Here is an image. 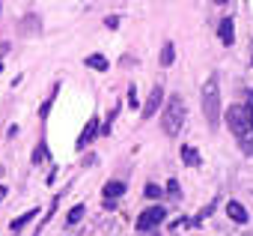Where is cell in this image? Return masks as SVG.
<instances>
[{"instance_id": "17", "label": "cell", "mask_w": 253, "mask_h": 236, "mask_svg": "<svg viewBox=\"0 0 253 236\" xmlns=\"http://www.w3.org/2000/svg\"><path fill=\"white\" fill-rule=\"evenodd\" d=\"M167 194H170V197H179V194H182V191H179V182H176V179H170V182H167Z\"/></svg>"}, {"instance_id": "13", "label": "cell", "mask_w": 253, "mask_h": 236, "mask_svg": "<svg viewBox=\"0 0 253 236\" xmlns=\"http://www.w3.org/2000/svg\"><path fill=\"white\" fill-rule=\"evenodd\" d=\"M158 60H161V66H173V60H176V45H173V42H164Z\"/></svg>"}, {"instance_id": "9", "label": "cell", "mask_w": 253, "mask_h": 236, "mask_svg": "<svg viewBox=\"0 0 253 236\" xmlns=\"http://www.w3.org/2000/svg\"><path fill=\"white\" fill-rule=\"evenodd\" d=\"M217 33H220V42H223V45H232V39H235V24H232V18H223L220 27H217Z\"/></svg>"}, {"instance_id": "4", "label": "cell", "mask_w": 253, "mask_h": 236, "mask_svg": "<svg viewBox=\"0 0 253 236\" xmlns=\"http://www.w3.org/2000/svg\"><path fill=\"white\" fill-rule=\"evenodd\" d=\"M164 218H167V209H164V206H149L146 212H140V218H137V230H152V227L164 224Z\"/></svg>"}, {"instance_id": "8", "label": "cell", "mask_w": 253, "mask_h": 236, "mask_svg": "<svg viewBox=\"0 0 253 236\" xmlns=\"http://www.w3.org/2000/svg\"><path fill=\"white\" fill-rule=\"evenodd\" d=\"M18 33H21V36H33V33H42V24H39V18H36V15H27V18L21 21Z\"/></svg>"}, {"instance_id": "20", "label": "cell", "mask_w": 253, "mask_h": 236, "mask_svg": "<svg viewBox=\"0 0 253 236\" xmlns=\"http://www.w3.org/2000/svg\"><path fill=\"white\" fill-rule=\"evenodd\" d=\"M128 105H131V108H137V87H131V90H128Z\"/></svg>"}, {"instance_id": "23", "label": "cell", "mask_w": 253, "mask_h": 236, "mask_svg": "<svg viewBox=\"0 0 253 236\" xmlns=\"http://www.w3.org/2000/svg\"><path fill=\"white\" fill-rule=\"evenodd\" d=\"M0 197H3V194H0Z\"/></svg>"}, {"instance_id": "6", "label": "cell", "mask_w": 253, "mask_h": 236, "mask_svg": "<svg viewBox=\"0 0 253 236\" xmlns=\"http://www.w3.org/2000/svg\"><path fill=\"white\" fill-rule=\"evenodd\" d=\"M98 129H101V126H98V117H92V120L84 126V132L78 135V144H75V147H78V150H86V147L92 144V138L98 135Z\"/></svg>"}, {"instance_id": "3", "label": "cell", "mask_w": 253, "mask_h": 236, "mask_svg": "<svg viewBox=\"0 0 253 236\" xmlns=\"http://www.w3.org/2000/svg\"><path fill=\"white\" fill-rule=\"evenodd\" d=\"M185 117H188L185 99H182V96H170V102H167V108H164V114H161V129H164V135L176 138V135L182 132V126H185Z\"/></svg>"}, {"instance_id": "14", "label": "cell", "mask_w": 253, "mask_h": 236, "mask_svg": "<svg viewBox=\"0 0 253 236\" xmlns=\"http://www.w3.org/2000/svg\"><path fill=\"white\" fill-rule=\"evenodd\" d=\"M84 63H86L89 69H95V72H107V60H104L101 54H89V57H86Z\"/></svg>"}, {"instance_id": "7", "label": "cell", "mask_w": 253, "mask_h": 236, "mask_svg": "<svg viewBox=\"0 0 253 236\" xmlns=\"http://www.w3.org/2000/svg\"><path fill=\"white\" fill-rule=\"evenodd\" d=\"M226 215H229L235 224H247V218H250V215H247V209H244L238 200H229V203H226Z\"/></svg>"}, {"instance_id": "19", "label": "cell", "mask_w": 253, "mask_h": 236, "mask_svg": "<svg viewBox=\"0 0 253 236\" xmlns=\"http://www.w3.org/2000/svg\"><path fill=\"white\" fill-rule=\"evenodd\" d=\"M146 197H161V188H158L155 182H149V185H146Z\"/></svg>"}, {"instance_id": "12", "label": "cell", "mask_w": 253, "mask_h": 236, "mask_svg": "<svg viewBox=\"0 0 253 236\" xmlns=\"http://www.w3.org/2000/svg\"><path fill=\"white\" fill-rule=\"evenodd\" d=\"M182 162H185L188 168H200V153H197L191 144H185V147H182Z\"/></svg>"}, {"instance_id": "18", "label": "cell", "mask_w": 253, "mask_h": 236, "mask_svg": "<svg viewBox=\"0 0 253 236\" xmlns=\"http://www.w3.org/2000/svg\"><path fill=\"white\" fill-rule=\"evenodd\" d=\"M214 206H217V203H214V200H211V203H209V206H206V209H203V212H200V215H197V221H203V218H209V215H211V212H214ZM197 221H194V224H197Z\"/></svg>"}, {"instance_id": "5", "label": "cell", "mask_w": 253, "mask_h": 236, "mask_svg": "<svg viewBox=\"0 0 253 236\" xmlns=\"http://www.w3.org/2000/svg\"><path fill=\"white\" fill-rule=\"evenodd\" d=\"M161 99H164V87H161V84H155V87H152V93H149V99H146V105H143V111H140L143 120H152V117L158 114Z\"/></svg>"}, {"instance_id": "2", "label": "cell", "mask_w": 253, "mask_h": 236, "mask_svg": "<svg viewBox=\"0 0 253 236\" xmlns=\"http://www.w3.org/2000/svg\"><path fill=\"white\" fill-rule=\"evenodd\" d=\"M203 117L211 132L220 126V81H217V75H211L203 87Z\"/></svg>"}, {"instance_id": "22", "label": "cell", "mask_w": 253, "mask_h": 236, "mask_svg": "<svg viewBox=\"0 0 253 236\" xmlns=\"http://www.w3.org/2000/svg\"><path fill=\"white\" fill-rule=\"evenodd\" d=\"M0 72H3V63H0Z\"/></svg>"}, {"instance_id": "15", "label": "cell", "mask_w": 253, "mask_h": 236, "mask_svg": "<svg viewBox=\"0 0 253 236\" xmlns=\"http://www.w3.org/2000/svg\"><path fill=\"white\" fill-rule=\"evenodd\" d=\"M45 159H48V147H45V144H42V141H39V147H36V150H33V165H42V162H45Z\"/></svg>"}, {"instance_id": "21", "label": "cell", "mask_w": 253, "mask_h": 236, "mask_svg": "<svg viewBox=\"0 0 253 236\" xmlns=\"http://www.w3.org/2000/svg\"><path fill=\"white\" fill-rule=\"evenodd\" d=\"M51 105H54V96H48V102L42 105V111H39V114H42V117H48V111H51Z\"/></svg>"}, {"instance_id": "16", "label": "cell", "mask_w": 253, "mask_h": 236, "mask_svg": "<svg viewBox=\"0 0 253 236\" xmlns=\"http://www.w3.org/2000/svg\"><path fill=\"white\" fill-rule=\"evenodd\" d=\"M81 218H84V206L78 203V206H72V209H69V215H66V221H69V224H78Z\"/></svg>"}, {"instance_id": "11", "label": "cell", "mask_w": 253, "mask_h": 236, "mask_svg": "<svg viewBox=\"0 0 253 236\" xmlns=\"http://www.w3.org/2000/svg\"><path fill=\"white\" fill-rule=\"evenodd\" d=\"M36 215H39V209H30V212H24V215H18V218H15V221L9 224V230H12V233H18V230H24V227H27V224H30V221L36 218Z\"/></svg>"}, {"instance_id": "10", "label": "cell", "mask_w": 253, "mask_h": 236, "mask_svg": "<svg viewBox=\"0 0 253 236\" xmlns=\"http://www.w3.org/2000/svg\"><path fill=\"white\" fill-rule=\"evenodd\" d=\"M122 194H125V182L110 179V182L104 185V197H107V200H116V197H122Z\"/></svg>"}, {"instance_id": "1", "label": "cell", "mask_w": 253, "mask_h": 236, "mask_svg": "<svg viewBox=\"0 0 253 236\" xmlns=\"http://www.w3.org/2000/svg\"><path fill=\"white\" fill-rule=\"evenodd\" d=\"M226 126H229V132L241 141V150L244 153H253V126H250V114H247V108L244 105H232L229 111H226Z\"/></svg>"}]
</instances>
